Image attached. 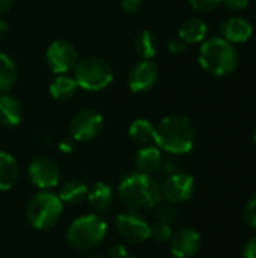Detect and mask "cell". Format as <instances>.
Returning a JSON list of instances; mask_svg holds the SVG:
<instances>
[{
    "mask_svg": "<svg viewBox=\"0 0 256 258\" xmlns=\"http://www.w3.org/2000/svg\"><path fill=\"white\" fill-rule=\"evenodd\" d=\"M118 197L133 210L154 209L161 201V186L152 175L137 171L121 180L118 186Z\"/></svg>",
    "mask_w": 256,
    "mask_h": 258,
    "instance_id": "2",
    "label": "cell"
},
{
    "mask_svg": "<svg viewBox=\"0 0 256 258\" xmlns=\"http://www.w3.org/2000/svg\"><path fill=\"white\" fill-rule=\"evenodd\" d=\"M88 201L97 212H107L113 203L112 187L104 181L94 183L88 190Z\"/></svg>",
    "mask_w": 256,
    "mask_h": 258,
    "instance_id": "19",
    "label": "cell"
},
{
    "mask_svg": "<svg viewBox=\"0 0 256 258\" xmlns=\"http://www.w3.org/2000/svg\"><path fill=\"white\" fill-rule=\"evenodd\" d=\"M157 48H158L157 38L149 30L140 32L134 39V50H136V53L139 54L140 59L151 60L157 54Z\"/></svg>",
    "mask_w": 256,
    "mask_h": 258,
    "instance_id": "24",
    "label": "cell"
},
{
    "mask_svg": "<svg viewBox=\"0 0 256 258\" xmlns=\"http://www.w3.org/2000/svg\"><path fill=\"white\" fill-rule=\"evenodd\" d=\"M199 63L207 73L216 77H225L232 74L237 68V51L231 42L214 36L202 42Z\"/></svg>",
    "mask_w": 256,
    "mask_h": 258,
    "instance_id": "3",
    "label": "cell"
},
{
    "mask_svg": "<svg viewBox=\"0 0 256 258\" xmlns=\"http://www.w3.org/2000/svg\"><path fill=\"white\" fill-rule=\"evenodd\" d=\"M170 258H175V257H170Z\"/></svg>",
    "mask_w": 256,
    "mask_h": 258,
    "instance_id": "41",
    "label": "cell"
},
{
    "mask_svg": "<svg viewBox=\"0 0 256 258\" xmlns=\"http://www.w3.org/2000/svg\"><path fill=\"white\" fill-rule=\"evenodd\" d=\"M75 144L77 141L74 138H65L60 144H59V150L63 153V154H69L75 150Z\"/></svg>",
    "mask_w": 256,
    "mask_h": 258,
    "instance_id": "33",
    "label": "cell"
},
{
    "mask_svg": "<svg viewBox=\"0 0 256 258\" xmlns=\"http://www.w3.org/2000/svg\"><path fill=\"white\" fill-rule=\"evenodd\" d=\"M88 190H89V187L83 181L69 180L60 187L57 197L60 198V201L63 204L77 206V204H81L88 198Z\"/></svg>",
    "mask_w": 256,
    "mask_h": 258,
    "instance_id": "22",
    "label": "cell"
},
{
    "mask_svg": "<svg viewBox=\"0 0 256 258\" xmlns=\"http://www.w3.org/2000/svg\"><path fill=\"white\" fill-rule=\"evenodd\" d=\"M222 38L231 44L247 42L253 35V27L250 21L243 17H231L220 24Z\"/></svg>",
    "mask_w": 256,
    "mask_h": 258,
    "instance_id": "14",
    "label": "cell"
},
{
    "mask_svg": "<svg viewBox=\"0 0 256 258\" xmlns=\"http://www.w3.org/2000/svg\"><path fill=\"white\" fill-rule=\"evenodd\" d=\"M45 59L50 70L56 76H59L74 71L78 62V54L74 44L66 39H56L48 45L45 51Z\"/></svg>",
    "mask_w": 256,
    "mask_h": 258,
    "instance_id": "7",
    "label": "cell"
},
{
    "mask_svg": "<svg viewBox=\"0 0 256 258\" xmlns=\"http://www.w3.org/2000/svg\"><path fill=\"white\" fill-rule=\"evenodd\" d=\"M195 187H196V181L193 175L177 171L167 175V178L161 184V200L174 206L186 203L195 194Z\"/></svg>",
    "mask_w": 256,
    "mask_h": 258,
    "instance_id": "10",
    "label": "cell"
},
{
    "mask_svg": "<svg viewBox=\"0 0 256 258\" xmlns=\"http://www.w3.org/2000/svg\"><path fill=\"white\" fill-rule=\"evenodd\" d=\"M154 215H155L157 221H161V222H166V224H172V222H175L177 218H178L174 204L161 203V201L154 207Z\"/></svg>",
    "mask_w": 256,
    "mask_h": 258,
    "instance_id": "25",
    "label": "cell"
},
{
    "mask_svg": "<svg viewBox=\"0 0 256 258\" xmlns=\"http://www.w3.org/2000/svg\"><path fill=\"white\" fill-rule=\"evenodd\" d=\"M243 218L246 221V224L256 231V195H253L247 204L244 206V210H243Z\"/></svg>",
    "mask_w": 256,
    "mask_h": 258,
    "instance_id": "27",
    "label": "cell"
},
{
    "mask_svg": "<svg viewBox=\"0 0 256 258\" xmlns=\"http://www.w3.org/2000/svg\"><path fill=\"white\" fill-rule=\"evenodd\" d=\"M192 8L199 12H210L222 5V0H189Z\"/></svg>",
    "mask_w": 256,
    "mask_h": 258,
    "instance_id": "28",
    "label": "cell"
},
{
    "mask_svg": "<svg viewBox=\"0 0 256 258\" xmlns=\"http://www.w3.org/2000/svg\"><path fill=\"white\" fill-rule=\"evenodd\" d=\"M196 130L192 121L183 115H167L155 125V145L169 154L181 156L193 150Z\"/></svg>",
    "mask_w": 256,
    "mask_h": 258,
    "instance_id": "1",
    "label": "cell"
},
{
    "mask_svg": "<svg viewBox=\"0 0 256 258\" xmlns=\"http://www.w3.org/2000/svg\"><path fill=\"white\" fill-rule=\"evenodd\" d=\"M124 258H136V257H131V255L128 254V255H125V257H124Z\"/></svg>",
    "mask_w": 256,
    "mask_h": 258,
    "instance_id": "39",
    "label": "cell"
},
{
    "mask_svg": "<svg viewBox=\"0 0 256 258\" xmlns=\"http://www.w3.org/2000/svg\"><path fill=\"white\" fill-rule=\"evenodd\" d=\"M172 234H174V231H172L170 224L157 221L155 224L151 225L149 239H154V240H157V242H167V240H170Z\"/></svg>",
    "mask_w": 256,
    "mask_h": 258,
    "instance_id": "26",
    "label": "cell"
},
{
    "mask_svg": "<svg viewBox=\"0 0 256 258\" xmlns=\"http://www.w3.org/2000/svg\"><path fill=\"white\" fill-rule=\"evenodd\" d=\"M186 47H187V44L184 41H181L180 38L172 39L169 42V45H167V48H169V51L172 54H181V53H184L186 51Z\"/></svg>",
    "mask_w": 256,
    "mask_h": 258,
    "instance_id": "31",
    "label": "cell"
},
{
    "mask_svg": "<svg viewBox=\"0 0 256 258\" xmlns=\"http://www.w3.org/2000/svg\"><path fill=\"white\" fill-rule=\"evenodd\" d=\"M253 141H255V144H256V130H255V135H253Z\"/></svg>",
    "mask_w": 256,
    "mask_h": 258,
    "instance_id": "40",
    "label": "cell"
},
{
    "mask_svg": "<svg viewBox=\"0 0 256 258\" xmlns=\"http://www.w3.org/2000/svg\"><path fill=\"white\" fill-rule=\"evenodd\" d=\"M88 258H107V257H103V255H91V257Z\"/></svg>",
    "mask_w": 256,
    "mask_h": 258,
    "instance_id": "38",
    "label": "cell"
},
{
    "mask_svg": "<svg viewBox=\"0 0 256 258\" xmlns=\"http://www.w3.org/2000/svg\"><path fill=\"white\" fill-rule=\"evenodd\" d=\"M104 128V118L94 109H83L77 112L69 122V133L77 142H88L95 139Z\"/></svg>",
    "mask_w": 256,
    "mask_h": 258,
    "instance_id": "8",
    "label": "cell"
},
{
    "mask_svg": "<svg viewBox=\"0 0 256 258\" xmlns=\"http://www.w3.org/2000/svg\"><path fill=\"white\" fill-rule=\"evenodd\" d=\"M23 119L21 103L11 94H0V125L15 127Z\"/></svg>",
    "mask_w": 256,
    "mask_h": 258,
    "instance_id": "16",
    "label": "cell"
},
{
    "mask_svg": "<svg viewBox=\"0 0 256 258\" xmlns=\"http://www.w3.org/2000/svg\"><path fill=\"white\" fill-rule=\"evenodd\" d=\"M8 29H9V27H8V23L0 17V38H3V36L8 33Z\"/></svg>",
    "mask_w": 256,
    "mask_h": 258,
    "instance_id": "37",
    "label": "cell"
},
{
    "mask_svg": "<svg viewBox=\"0 0 256 258\" xmlns=\"http://www.w3.org/2000/svg\"><path fill=\"white\" fill-rule=\"evenodd\" d=\"M12 5H14V0H0V15L8 12Z\"/></svg>",
    "mask_w": 256,
    "mask_h": 258,
    "instance_id": "36",
    "label": "cell"
},
{
    "mask_svg": "<svg viewBox=\"0 0 256 258\" xmlns=\"http://www.w3.org/2000/svg\"><path fill=\"white\" fill-rule=\"evenodd\" d=\"M201 234L195 228H181L170 237V252L175 258L195 257L201 248Z\"/></svg>",
    "mask_w": 256,
    "mask_h": 258,
    "instance_id": "13",
    "label": "cell"
},
{
    "mask_svg": "<svg viewBox=\"0 0 256 258\" xmlns=\"http://www.w3.org/2000/svg\"><path fill=\"white\" fill-rule=\"evenodd\" d=\"M78 85L74 76L69 74H59L50 85V94L57 101H69L75 97L78 91Z\"/></svg>",
    "mask_w": 256,
    "mask_h": 258,
    "instance_id": "18",
    "label": "cell"
},
{
    "mask_svg": "<svg viewBox=\"0 0 256 258\" xmlns=\"http://www.w3.org/2000/svg\"><path fill=\"white\" fill-rule=\"evenodd\" d=\"M243 258H256V237L246 242L243 248Z\"/></svg>",
    "mask_w": 256,
    "mask_h": 258,
    "instance_id": "34",
    "label": "cell"
},
{
    "mask_svg": "<svg viewBox=\"0 0 256 258\" xmlns=\"http://www.w3.org/2000/svg\"><path fill=\"white\" fill-rule=\"evenodd\" d=\"M106 221L95 213L80 216L71 222L66 231V239L69 245L77 249L88 251L101 245L107 236Z\"/></svg>",
    "mask_w": 256,
    "mask_h": 258,
    "instance_id": "4",
    "label": "cell"
},
{
    "mask_svg": "<svg viewBox=\"0 0 256 258\" xmlns=\"http://www.w3.org/2000/svg\"><path fill=\"white\" fill-rule=\"evenodd\" d=\"M160 169L166 174V175H170L174 172H177V163L170 159H163L161 160V165H160Z\"/></svg>",
    "mask_w": 256,
    "mask_h": 258,
    "instance_id": "35",
    "label": "cell"
},
{
    "mask_svg": "<svg viewBox=\"0 0 256 258\" xmlns=\"http://www.w3.org/2000/svg\"><path fill=\"white\" fill-rule=\"evenodd\" d=\"M222 5L229 11H244L249 6V0H222Z\"/></svg>",
    "mask_w": 256,
    "mask_h": 258,
    "instance_id": "29",
    "label": "cell"
},
{
    "mask_svg": "<svg viewBox=\"0 0 256 258\" xmlns=\"http://www.w3.org/2000/svg\"><path fill=\"white\" fill-rule=\"evenodd\" d=\"M17 82V65L9 54L0 51V94H6Z\"/></svg>",
    "mask_w": 256,
    "mask_h": 258,
    "instance_id": "23",
    "label": "cell"
},
{
    "mask_svg": "<svg viewBox=\"0 0 256 258\" xmlns=\"http://www.w3.org/2000/svg\"><path fill=\"white\" fill-rule=\"evenodd\" d=\"M128 136L133 142L139 145L155 144V125L145 118L134 119L128 127Z\"/></svg>",
    "mask_w": 256,
    "mask_h": 258,
    "instance_id": "20",
    "label": "cell"
},
{
    "mask_svg": "<svg viewBox=\"0 0 256 258\" xmlns=\"http://www.w3.org/2000/svg\"><path fill=\"white\" fill-rule=\"evenodd\" d=\"M143 0H121V6L127 14H136L140 6H142Z\"/></svg>",
    "mask_w": 256,
    "mask_h": 258,
    "instance_id": "30",
    "label": "cell"
},
{
    "mask_svg": "<svg viewBox=\"0 0 256 258\" xmlns=\"http://www.w3.org/2000/svg\"><path fill=\"white\" fill-rule=\"evenodd\" d=\"M161 160H163L161 150L154 144L142 145L134 156V165L137 171L142 174H149V175L160 169Z\"/></svg>",
    "mask_w": 256,
    "mask_h": 258,
    "instance_id": "15",
    "label": "cell"
},
{
    "mask_svg": "<svg viewBox=\"0 0 256 258\" xmlns=\"http://www.w3.org/2000/svg\"><path fill=\"white\" fill-rule=\"evenodd\" d=\"M74 79L80 89L98 92L112 85L115 73L110 63L103 57L88 56L77 62L74 68Z\"/></svg>",
    "mask_w": 256,
    "mask_h": 258,
    "instance_id": "5",
    "label": "cell"
},
{
    "mask_svg": "<svg viewBox=\"0 0 256 258\" xmlns=\"http://www.w3.org/2000/svg\"><path fill=\"white\" fill-rule=\"evenodd\" d=\"M63 212V203L60 198L50 192V190H41L36 195L32 197V200L27 204V219L30 225L36 230H48L53 228Z\"/></svg>",
    "mask_w": 256,
    "mask_h": 258,
    "instance_id": "6",
    "label": "cell"
},
{
    "mask_svg": "<svg viewBox=\"0 0 256 258\" xmlns=\"http://www.w3.org/2000/svg\"><path fill=\"white\" fill-rule=\"evenodd\" d=\"M29 178L41 190H50L60 181V169L57 163L48 157H36L29 165Z\"/></svg>",
    "mask_w": 256,
    "mask_h": 258,
    "instance_id": "11",
    "label": "cell"
},
{
    "mask_svg": "<svg viewBox=\"0 0 256 258\" xmlns=\"http://www.w3.org/2000/svg\"><path fill=\"white\" fill-rule=\"evenodd\" d=\"M207 33H208V27L205 21L198 17H192L181 24L178 30V38L186 44H199L205 41Z\"/></svg>",
    "mask_w": 256,
    "mask_h": 258,
    "instance_id": "17",
    "label": "cell"
},
{
    "mask_svg": "<svg viewBox=\"0 0 256 258\" xmlns=\"http://www.w3.org/2000/svg\"><path fill=\"white\" fill-rule=\"evenodd\" d=\"M158 67L152 60L142 59L137 62L128 74V88L134 94H145L151 91L158 82Z\"/></svg>",
    "mask_w": 256,
    "mask_h": 258,
    "instance_id": "12",
    "label": "cell"
},
{
    "mask_svg": "<svg viewBox=\"0 0 256 258\" xmlns=\"http://www.w3.org/2000/svg\"><path fill=\"white\" fill-rule=\"evenodd\" d=\"M115 228L122 239L131 243H140L148 240L151 231V225L148 224V221L139 212L134 210H128L118 215L115 219Z\"/></svg>",
    "mask_w": 256,
    "mask_h": 258,
    "instance_id": "9",
    "label": "cell"
},
{
    "mask_svg": "<svg viewBox=\"0 0 256 258\" xmlns=\"http://www.w3.org/2000/svg\"><path fill=\"white\" fill-rule=\"evenodd\" d=\"M125 255H128V251L124 245H113L107 252V258H124Z\"/></svg>",
    "mask_w": 256,
    "mask_h": 258,
    "instance_id": "32",
    "label": "cell"
},
{
    "mask_svg": "<svg viewBox=\"0 0 256 258\" xmlns=\"http://www.w3.org/2000/svg\"><path fill=\"white\" fill-rule=\"evenodd\" d=\"M18 165L14 156L6 151H0V190H9L18 180Z\"/></svg>",
    "mask_w": 256,
    "mask_h": 258,
    "instance_id": "21",
    "label": "cell"
}]
</instances>
